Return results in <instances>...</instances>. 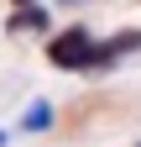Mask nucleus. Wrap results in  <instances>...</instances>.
<instances>
[{"instance_id":"obj_1","label":"nucleus","mask_w":141,"mask_h":147,"mask_svg":"<svg viewBox=\"0 0 141 147\" xmlns=\"http://www.w3.org/2000/svg\"><path fill=\"white\" fill-rule=\"evenodd\" d=\"M94 47H99V37L84 21L63 26V32H47V63L63 68V74H94Z\"/></svg>"},{"instance_id":"obj_2","label":"nucleus","mask_w":141,"mask_h":147,"mask_svg":"<svg viewBox=\"0 0 141 147\" xmlns=\"http://www.w3.org/2000/svg\"><path fill=\"white\" fill-rule=\"evenodd\" d=\"M131 53H141V26H120L110 37H99L94 47V74H110L120 58H131Z\"/></svg>"},{"instance_id":"obj_3","label":"nucleus","mask_w":141,"mask_h":147,"mask_svg":"<svg viewBox=\"0 0 141 147\" xmlns=\"http://www.w3.org/2000/svg\"><path fill=\"white\" fill-rule=\"evenodd\" d=\"M52 32V5H11L5 16V37H47Z\"/></svg>"},{"instance_id":"obj_4","label":"nucleus","mask_w":141,"mask_h":147,"mask_svg":"<svg viewBox=\"0 0 141 147\" xmlns=\"http://www.w3.org/2000/svg\"><path fill=\"white\" fill-rule=\"evenodd\" d=\"M47 126H52V100H31V105L21 110V131L37 137V131H47Z\"/></svg>"},{"instance_id":"obj_5","label":"nucleus","mask_w":141,"mask_h":147,"mask_svg":"<svg viewBox=\"0 0 141 147\" xmlns=\"http://www.w3.org/2000/svg\"><path fill=\"white\" fill-rule=\"evenodd\" d=\"M47 5H63V11H78V5H89V0H47Z\"/></svg>"},{"instance_id":"obj_6","label":"nucleus","mask_w":141,"mask_h":147,"mask_svg":"<svg viewBox=\"0 0 141 147\" xmlns=\"http://www.w3.org/2000/svg\"><path fill=\"white\" fill-rule=\"evenodd\" d=\"M11 5H42V0H11Z\"/></svg>"},{"instance_id":"obj_7","label":"nucleus","mask_w":141,"mask_h":147,"mask_svg":"<svg viewBox=\"0 0 141 147\" xmlns=\"http://www.w3.org/2000/svg\"><path fill=\"white\" fill-rule=\"evenodd\" d=\"M5 137H11V131H0V147H5Z\"/></svg>"},{"instance_id":"obj_8","label":"nucleus","mask_w":141,"mask_h":147,"mask_svg":"<svg viewBox=\"0 0 141 147\" xmlns=\"http://www.w3.org/2000/svg\"><path fill=\"white\" fill-rule=\"evenodd\" d=\"M136 147H141V142H136Z\"/></svg>"}]
</instances>
